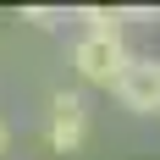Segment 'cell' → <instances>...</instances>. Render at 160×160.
Returning <instances> with one entry per match:
<instances>
[{"label":"cell","instance_id":"6da1fadb","mask_svg":"<svg viewBox=\"0 0 160 160\" xmlns=\"http://www.w3.org/2000/svg\"><path fill=\"white\" fill-rule=\"evenodd\" d=\"M72 66H78L83 83H105V88H116L122 72L132 66V55H127V44H122V33H83L78 44H72Z\"/></svg>","mask_w":160,"mask_h":160},{"label":"cell","instance_id":"7a4b0ae2","mask_svg":"<svg viewBox=\"0 0 160 160\" xmlns=\"http://www.w3.org/2000/svg\"><path fill=\"white\" fill-rule=\"evenodd\" d=\"M116 99L132 116H155L160 111V55H132V66L116 83Z\"/></svg>","mask_w":160,"mask_h":160},{"label":"cell","instance_id":"3957f363","mask_svg":"<svg viewBox=\"0 0 160 160\" xmlns=\"http://www.w3.org/2000/svg\"><path fill=\"white\" fill-rule=\"evenodd\" d=\"M44 132H50V144L61 149V155H72V149L88 138V99L61 88V94L50 99V127H44Z\"/></svg>","mask_w":160,"mask_h":160},{"label":"cell","instance_id":"277c9868","mask_svg":"<svg viewBox=\"0 0 160 160\" xmlns=\"http://www.w3.org/2000/svg\"><path fill=\"white\" fill-rule=\"evenodd\" d=\"M83 22L88 33H122V11H105V6H83Z\"/></svg>","mask_w":160,"mask_h":160},{"label":"cell","instance_id":"5b68a950","mask_svg":"<svg viewBox=\"0 0 160 160\" xmlns=\"http://www.w3.org/2000/svg\"><path fill=\"white\" fill-rule=\"evenodd\" d=\"M28 22H39V28H55V11H44V6H33V11H28Z\"/></svg>","mask_w":160,"mask_h":160},{"label":"cell","instance_id":"8992f818","mask_svg":"<svg viewBox=\"0 0 160 160\" xmlns=\"http://www.w3.org/2000/svg\"><path fill=\"white\" fill-rule=\"evenodd\" d=\"M6 144H11V127H6V122H0V155H6Z\"/></svg>","mask_w":160,"mask_h":160}]
</instances>
